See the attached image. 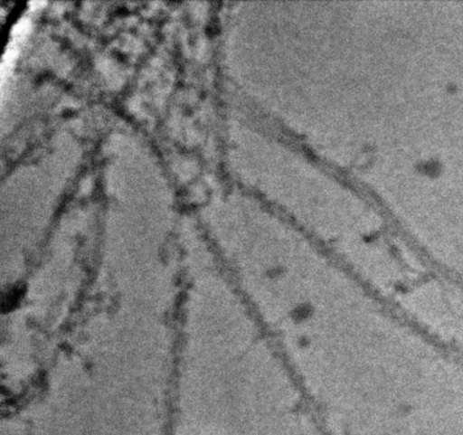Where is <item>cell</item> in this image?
<instances>
[{"mask_svg": "<svg viewBox=\"0 0 463 435\" xmlns=\"http://www.w3.org/2000/svg\"><path fill=\"white\" fill-rule=\"evenodd\" d=\"M45 5L43 2H31L30 5L31 7H42V5Z\"/></svg>", "mask_w": 463, "mask_h": 435, "instance_id": "6da1fadb", "label": "cell"}]
</instances>
